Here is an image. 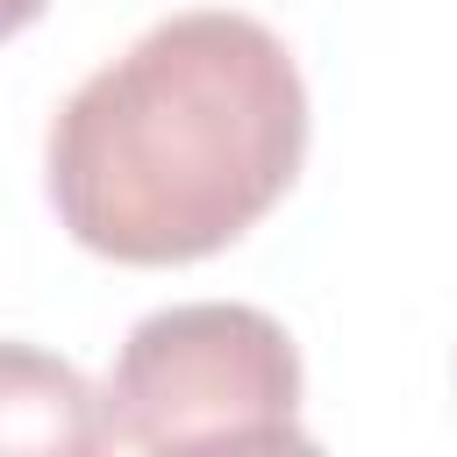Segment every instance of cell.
Wrapping results in <instances>:
<instances>
[{
    "label": "cell",
    "mask_w": 457,
    "mask_h": 457,
    "mask_svg": "<svg viewBox=\"0 0 457 457\" xmlns=\"http://www.w3.org/2000/svg\"><path fill=\"white\" fill-rule=\"evenodd\" d=\"M300 386V350L264 307H157L100 386V450H286L307 443Z\"/></svg>",
    "instance_id": "cell-2"
},
{
    "label": "cell",
    "mask_w": 457,
    "mask_h": 457,
    "mask_svg": "<svg viewBox=\"0 0 457 457\" xmlns=\"http://www.w3.org/2000/svg\"><path fill=\"white\" fill-rule=\"evenodd\" d=\"M0 450H100V393L86 386V371L36 343H0Z\"/></svg>",
    "instance_id": "cell-3"
},
{
    "label": "cell",
    "mask_w": 457,
    "mask_h": 457,
    "mask_svg": "<svg viewBox=\"0 0 457 457\" xmlns=\"http://www.w3.org/2000/svg\"><path fill=\"white\" fill-rule=\"evenodd\" d=\"M43 7H50V0H0V43H7V36H21Z\"/></svg>",
    "instance_id": "cell-4"
},
{
    "label": "cell",
    "mask_w": 457,
    "mask_h": 457,
    "mask_svg": "<svg viewBox=\"0 0 457 457\" xmlns=\"http://www.w3.org/2000/svg\"><path fill=\"white\" fill-rule=\"evenodd\" d=\"M307 164V79L278 29L193 7L71 86L43 143L64 236L107 264H200L250 236Z\"/></svg>",
    "instance_id": "cell-1"
}]
</instances>
